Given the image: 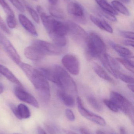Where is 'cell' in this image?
Masks as SVG:
<instances>
[{
  "mask_svg": "<svg viewBox=\"0 0 134 134\" xmlns=\"http://www.w3.org/2000/svg\"><path fill=\"white\" fill-rule=\"evenodd\" d=\"M37 131L38 134H47L45 131L42 128L40 127L38 128Z\"/></svg>",
  "mask_w": 134,
  "mask_h": 134,
  "instance_id": "obj_40",
  "label": "cell"
},
{
  "mask_svg": "<svg viewBox=\"0 0 134 134\" xmlns=\"http://www.w3.org/2000/svg\"><path fill=\"white\" fill-rule=\"evenodd\" d=\"M76 100L79 111L84 118L100 126H104L106 124L105 120L102 117L88 111L84 107L79 97H78Z\"/></svg>",
  "mask_w": 134,
  "mask_h": 134,
  "instance_id": "obj_8",
  "label": "cell"
},
{
  "mask_svg": "<svg viewBox=\"0 0 134 134\" xmlns=\"http://www.w3.org/2000/svg\"><path fill=\"white\" fill-rule=\"evenodd\" d=\"M65 132L66 134H77L76 133H75V132L69 130L66 131Z\"/></svg>",
  "mask_w": 134,
  "mask_h": 134,
  "instance_id": "obj_46",
  "label": "cell"
},
{
  "mask_svg": "<svg viewBox=\"0 0 134 134\" xmlns=\"http://www.w3.org/2000/svg\"><path fill=\"white\" fill-rule=\"evenodd\" d=\"M19 19L20 24L27 31L34 36H37V33L34 26L26 16L20 14L19 15Z\"/></svg>",
  "mask_w": 134,
  "mask_h": 134,
  "instance_id": "obj_15",
  "label": "cell"
},
{
  "mask_svg": "<svg viewBox=\"0 0 134 134\" xmlns=\"http://www.w3.org/2000/svg\"><path fill=\"white\" fill-rule=\"evenodd\" d=\"M88 100L90 104L95 110L98 111H102V106L95 98L93 97H89L88 98Z\"/></svg>",
  "mask_w": 134,
  "mask_h": 134,
  "instance_id": "obj_28",
  "label": "cell"
},
{
  "mask_svg": "<svg viewBox=\"0 0 134 134\" xmlns=\"http://www.w3.org/2000/svg\"><path fill=\"white\" fill-rule=\"evenodd\" d=\"M4 86H3V84L0 82V94L2 93H3V91H4Z\"/></svg>",
  "mask_w": 134,
  "mask_h": 134,
  "instance_id": "obj_43",
  "label": "cell"
},
{
  "mask_svg": "<svg viewBox=\"0 0 134 134\" xmlns=\"http://www.w3.org/2000/svg\"><path fill=\"white\" fill-rule=\"evenodd\" d=\"M68 33L70 34L72 37L78 44L83 45L87 44L88 35L85 30L81 26L72 21H67L65 23Z\"/></svg>",
  "mask_w": 134,
  "mask_h": 134,
  "instance_id": "obj_6",
  "label": "cell"
},
{
  "mask_svg": "<svg viewBox=\"0 0 134 134\" xmlns=\"http://www.w3.org/2000/svg\"><path fill=\"white\" fill-rule=\"evenodd\" d=\"M50 13L53 17L57 19H63L64 18L65 15L63 11L58 7L52 5L49 8Z\"/></svg>",
  "mask_w": 134,
  "mask_h": 134,
  "instance_id": "obj_25",
  "label": "cell"
},
{
  "mask_svg": "<svg viewBox=\"0 0 134 134\" xmlns=\"http://www.w3.org/2000/svg\"><path fill=\"white\" fill-rule=\"evenodd\" d=\"M64 1H68V0H64Z\"/></svg>",
  "mask_w": 134,
  "mask_h": 134,
  "instance_id": "obj_49",
  "label": "cell"
},
{
  "mask_svg": "<svg viewBox=\"0 0 134 134\" xmlns=\"http://www.w3.org/2000/svg\"><path fill=\"white\" fill-rule=\"evenodd\" d=\"M7 23L8 26L11 29L15 28L16 26L17 21L14 15H8L7 16Z\"/></svg>",
  "mask_w": 134,
  "mask_h": 134,
  "instance_id": "obj_32",
  "label": "cell"
},
{
  "mask_svg": "<svg viewBox=\"0 0 134 134\" xmlns=\"http://www.w3.org/2000/svg\"><path fill=\"white\" fill-rule=\"evenodd\" d=\"M14 93L16 97L22 101L28 103L35 108H39V104L35 98L26 91L23 87L17 86L14 88Z\"/></svg>",
  "mask_w": 134,
  "mask_h": 134,
  "instance_id": "obj_13",
  "label": "cell"
},
{
  "mask_svg": "<svg viewBox=\"0 0 134 134\" xmlns=\"http://www.w3.org/2000/svg\"><path fill=\"white\" fill-rule=\"evenodd\" d=\"M120 134H127L126 131L124 128H120Z\"/></svg>",
  "mask_w": 134,
  "mask_h": 134,
  "instance_id": "obj_44",
  "label": "cell"
},
{
  "mask_svg": "<svg viewBox=\"0 0 134 134\" xmlns=\"http://www.w3.org/2000/svg\"><path fill=\"white\" fill-rule=\"evenodd\" d=\"M96 134H106L104 132H103V131H101L100 130H98L97 131V132H96Z\"/></svg>",
  "mask_w": 134,
  "mask_h": 134,
  "instance_id": "obj_47",
  "label": "cell"
},
{
  "mask_svg": "<svg viewBox=\"0 0 134 134\" xmlns=\"http://www.w3.org/2000/svg\"><path fill=\"white\" fill-rule=\"evenodd\" d=\"M0 73L17 86L23 87L22 84L13 73L6 67L0 64Z\"/></svg>",
  "mask_w": 134,
  "mask_h": 134,
  "instance_id": "obj_17",
  "label": "cell"
},
{
  "mask_svg": "<svg viewBox=\"0 0 134 134\" xmlns=\"http://www.w3.org/2000/svg\"><path fill=\"white\" fill-rule=\"evenodd\" d=\"M0 5L2 7L3 10L8 16L14 15L13 11L11 9L9 5L6 3L5 0H0Z\"/></svg>",
  "mask_w": 134,
  "mask_h": 134,
  "instance_id": "obj_29",
  "label": "cell"
},
{
  "mask_svg": "<svg viewBox=\"0 0 134 134\" xmlns=\"http://www.w3.org/2000/svg\"><path fill=\"white\" fill-rule=\"evenodd\" d=\"M111 47L113 48V49L116 51L117 53L120 54L122 57L124 58H133V54L131 52L130 50L122 46L117 44L116 43L111 42L110 43Z\"/></svg>",
  "mask_w": 134,
  "mask_h": 134,
  "instance_id": "obj_19",
  "label": "cell"
},
{
  "mask_svg": "<svg viewBox=\"0 0 134 134\" xmlns=\"http://www.w3.org/2000/svg\"></svg>",
  "mask_w": 134,
  "mask_h": 134,
  "instance_id": "obj_52",
  "label": "cell"
},
{
  "mask_svg": "<svg viewBox=\"0 0 134 134\" xmlns=\"http://www.w3.org/2000/svg\"><path fill=\"white\" fill-rule=\"evenodd\" d=\"M0 44L4 47L11 59L16 64L19 65L21 63L20 57L9 40L1 32Z\"/></svg>",
  "mask_w": 134,
  "mask_h": 134,
  "instance_id": "obj_10",
  "label": "cell"
},
{
  "mask_svg": "<svg viewBox=\"0 0 134 134\" xmlns=\"http://www.w3.org/2000/svg\"><path fill=\"white\" fill-rule=\"evenodd\" d=\"M9 107L12 110V111L13 113L16 117L18 118L20 120L19 113H18V110H17V107L13 104H9Z\"/></svg>",
  "mask_w": 134,
  "mask_h": 134,
  "instance_id": "obj_38",
  "label": "cell"
},
{
  "mask_svg": "<svg viewBox=\"0 0 134 134\" xmlns=\"http://www.w3.org/2000/svg\"><path fill=\"white\" fill-rule=\"evenodd\" d=\"M24 54L28 59L35 61H40L45 56L38 48L33 45L25 48Z\"/></svg>",
  "mask_w": 134,
  "mask_h": 134,
  "instance_id": "obj_14",
  "label": "cell"
},
{
  "mask_svg": "<svg viewBox=\"0 0 134 134\" xmlns=\"http://www.w3.org/2000/svg\"><path fill=\"white\" fill-rule=\"evenodd\" d=\"M17 108L20 120L30 118L31 116L30 111L27 106L24 104H20L18 105Z\"/></svg>",
  "mask_w": 134,
  "mask_h": 134,
  "instance_id": "obj_22",
  "label": "cell"
},
{
  "mask_svg": "<svg viewBox=\"0 0 134 134\" xmlns=\"http://www.w3.org/2000/svg\"></svg>",
  "mask_w": 134,
  "mask_h": 134,
  "instance_id": "obj_51",
  "label": "cell"
},
{
  "mask_svg": "<svg viewBox=\"0 0 134 134\" xmlns=\"http://www.w3.org/2000/svg\"><path fill=\"white\" fill-rule=\"evenodd\" d=\"M128 88L132 92H134V85L133 84H128L127 85Z\"/></svg>",
  "mask_w": 134,
  "mask_h": 134,
  "instance_id": "obj_42",
  "label": "cell"
},
{
  "mask_svg": "<svg viewBox=\"0 0 134 134\" xmlns=\"http://www.w3.org/2000/svg\"><path fill=\"white\" fill-rule=\"evenodd\" d=\"M57 96L64 104L68 107H73L75 104L74 98L68 93L59 90L57 91Z\"/></svg>",
  "mask_w": 134,
  "mask_h": 134,
  "instance_id": "obj_18",
  "label": "cell"
},
{
  "mask_svg": "<svg viewBox=\"0 0 134 134\" xmlns=\"http://www.w3.org/2000/svg\"><path fill=\"white\" fill-rule=\"evenodd\" d=\"M93 68L96 74L104 80L111 83H114V81L111 78V76L106 72V71L102 67L97 64L94 63L93 64Z\"/></svg>",
  "mask_w": 134,
  "mask_h": 134,
  "instance_id": "obj_20",
  "label": "cell"
},
{
  "mask_svg": "<svg viewBox=\"0 0 134 134\" xmlns=\"http://www.w3.org/2000/svg\"><path fill=\"white\" fill-rule=\"evenodd\" d=\"M12 4L21 12H24L25 11L24 7L19 0H9Z\"/></svg>",
  "mask_w": 134,
  "mask_h": 134,
  "instance_id": "obj_34",
  "label": "cell"
},
{
  "mask_svg": "<svg viewBox=\"0 0 134 134\" xmlns=\"http://www.w3.org/2000/svg\"><path fill=\"white\" fill-rule=\"evenodd\" d=\"M116 60L124 66L127 69L133 73L134 66L133 61L129 59L128 58H116Z\"/></svg>",
  "mask_w": 134,
  "mask_h": 134,
  "instance_id": "obj_24",
  "label": "cell"
},
{
  "mask_svg": "<svg viewBox=\"0 0 134 134\" xmlns=\"http://www.w3.org/2000/svg\"><path fill=\"white\" fill-rule=\"evenodd\" d=\"M49 1L52 5H55L56 4L57 2V0H49Z\"/></svg>",
  "mask_w": 134,
  "mask_h": 134,
  "instance_id": "obj_45",
  "label": "cell"
},
{
  "mask_svg": "<svg viewBox=\"0 0 134 134\" xmlns=\"http://www.w3.org/2000/svg\"><path fill=\"white\" fill-rule=\"evenodd\" d=\"M90 18L93 23L101 30L111 34L113 33V29L111 26L104 19L96 17L93 15H90Z\"/></svg>",
  "mask_w": 134,
  "mask_h": 134,
  "instance_id": "obj_16",
  "label": "cell"
},
{
  "mask_svg": "<svg viewBox=\"0 0 134 134\" xmlns=\"http://www.w3.org/2000/svg\"><path fill=\"white\" fill-rule=\"evenodd\" d=\"M34 1H37V0H34Z\"/></svg>",
  "mask_w": 134,
  "mask_h": 134,
  "instance_id": "obj_50",
  "label": "cell"
},
{
  "mask_svg": "<svg viewBox=\"0 0 134 134\" xmlns=\"http://www.w3.org/2000/svg\"><path fill=\"white\" fill-rule=\"evenodd\" d=\"M100 6V9L104 11L111 13L112 15H118L117 11L111 5L109 4L106 0H95Z\"/></svg>",
  "mask_w": 134,
  "mask_h": 134,
  "instance_id": "obj_21",
  "label": "cell"
},
{
  "mask_svg": "<svg viewBox=\"0 0 134 134\" xmlns=\"http://www.w3.org/2000/svg\"><path fill=\"white\" fill-rule=\"evenodd\" d=\"M99 12L100 13L101 15H102L105 18H107V19L111 21H113V22H116L117 21V19L116 16L112 14L111 13L104 11L101 9H100Z\"/></svg>",
  "mask_w": 134,
  "mask_h": 134,
  "instance_id": "obj_33",
  "label": "cell"
},
{
  "mask_svg": "<svg viewBox=\"0 0 134 134\" xmlns=\"http://www.w3.org/2000/svg\"><path fill=\"white\" fill-rule=\"evenodd\" d=\"M116 78L120 79L124 82L128 84H133L134 83V79L133 77L123 74L120 71L117 72Z\"/></svg>",
  "mask_w": 134,
  "mask_h": 134,
  "instance_id": "obj_27",
  "label": "cell"
},
{
  "mask_svg": "<svg viewBox=\"0 0 134 134\" xmlns=\"http://www.w3.org/2000/svg\"><path fill=\"white\" fill-rule=\"evenodd\" d=\"M65 68L72 75H77L80 71V64L77 57L71 54L65 55L61 60Z\"/></svg>",
  "mask_w": 134,
  "mask_h": 134,
  "instance_id": "obj_9",
  "label": "cell"
},
{
  "mask_svg": "<svg viewBox=\"0 0 134 134\" xmlns=\"http://www.w3.org/2000/svg\"><path fill=\"white\" fill-rule=\"evenodd\" d=\"M120 34L124 37L129 38L130 40H134V33L131 31H121L120 32Z\"/></svg>",
  "mask_w": 134,
  "mask_h": 134,
  "instance_id": "obj_36",
  "label": "cell"
},
{
  "mask_svg": "<svg viewBox=\"0 0 134 134\" xmlns=\"http://www.w3.org/2000/svg\"><path fill=\"white\" fill-rule=\"evenodd\" d=\"M87 45L88 52L93 57H100L106 53V47L104 42L94 32L90 33L88 36Z\"/></svg>",
  "mask_w": 134,
  "mask_h": 134,
  "instance_id": "obj_4",
  "label": "cell"
},
{
  "mask_svg": "<svg viewBox=\"0 0 134 134\" xmlns=\"http://www.w3.org/2000/svg\"><path fill=\"white\" fill-rule=\"evenodd\" d=\"M114 8L116 11L126 16H130V13L128 9L121 2L118 1H113L111 2Z\"/></svg>",
  "mask_w": 134,
  "mask_h": 134,
  "instance_id": "obj_23",
  "label": "cell"
},
{
  "mask_svg": "<svg viewBox=\"0 0 134 134\" xmlns=\"http://www.w3.org/2000/svg\"><path fill=\"white\" fill-rule=\"evenodd\" d=\"M123 43L124 44L126 45L134 47V44L133 40H130H130H124V41Z\"/></svg>",
  "mask_w": 134,
  "mask_h": 134,
  "instance_id": "obj_39",
  "label": "cell"
},
{
  "mask_svg": "<svg viewBox=\"0 0 134 134\" xmlns=\"http://www.w3.org/2000/svg\"><path fill=\"white\" fill-rule=\"evenodd\" d=\"M110 97L111 100L115 103L118 109L128 116L133 122V107L130 102L122 94L115 91L111 92Z\"/></svg>",
  "mask_w": 134,
  "mask_h": 134,
  "instance_id": "obj_5",
  "label": "cell"
},
{
  "mask_svg": "<svg viewBox=\"0 0 134 134\" xmlns=\"http://www.w3.org/2000/svg\"><path fill=\"white\" fill-rule=\"evenodd\" d=\"M0 28L6 34H10V31L9 30L8 27L7 26L4 20H3L1 16H0Z\"/></svg>",
  "mask_w": 134,
  "mask_h": 134,
  "instance_id": "obj_37",
  "label": "cell"
},
{
  "mask_svg": "<svg viewBox=\"0 0 134 134\" xmlns=\"http://www.w3.org/2000/svg\"><path fill=\"white\" fill-rule=\"evenodd\" d=\"M65 115L68 119L70 121H74L75 119V116L73 111L69 109H67L65 110Z\"/></svg>",
  "mask_w": 134,
  "mask_h": 134,
  "instance_id": "obj_35",
  "label": "cell"
},
{
  "mask_svg": "<svg viewBox=\"0 0 134 134\" xmlns=\"http://www.w3.org/2000/svg\"><path fill=\"white\" fill-rule=\"evenodd\" d=\"M79 131H80V133L82 134H91L89 131H87L86 130L84 129V128H81L79 130Z\"/></svg>",
  "mask_w": 134,
  "mask_h": 134,
  "instance_id": "obj_41",
  "label": "cell"
},
{
  "mask_svg": "<svg viewBox=\"0 0 134 134\" xmlns=\"http://www.w3.org/2000/svg\"><path fill=\"white\" fill-rule=\"evenodd\" d=\"M104 102L105 105L111 111L114 112H118L119 109L114 102L110 99H105L104 100Z\"/></svg>",
  "mask_w": 134,
  "mask_h": 134,
  "instance_id": "obj_30",
  "label": "cell"
},
{
  "mask_svg": "<svg viewBox=\"0 0 134 134\" xmlns=\"http://www.w3.org/2000/svg\"><path fill=\"white\" fill-rule=\"evenodd\" d=\"M32 45L38 48L45 55H60L62 52L61 47L42 40H34Z\"/></svg>",
  "mask_w": 134,
  "mask_h": 134,
  "instance_id": "obj_7",
  "label": "cell"
},
{
  "mask_svg": "<svg viewBox=\"0 0 134 134\" xmlns=\"http://www.w3.org/2000/svg\"><path fill=\"white\" fill-rule=\"evenodd\" d=\"M26 8L28 11L29 12L31 16L33 18V20H34L35 22L37 23H39L40 19H39L38 14H37V12L34 9L28 5L26 6Z\"/></svg>",
  "mask_w": 134,
  "mask_h": 134,
  "instance_id": "obj_31",
  "label": "cell"
},
{
  "mask_svg": "<svg viewBox=\"0 0 134 134\" xmlns=\"http://www.w3.org/2000/svg\"><path fill=\"white\" fill-rule=\"evenodd\" d=\"M45 128L49 134H61L60 130L55 124L50 122L44 124Z\"/></svg>",
  "mask_w": 134,
  "mask_h": 134,
  "instance_id": "obj_26",
  "label": "cell"
},
{
  "mask_svg": "<svg viewBox=\"0 0 134 134\" xmlns=\"http://www.w3.org/2000/svg\"><path fill=\"white\" fill-rule=\"evenodd\" d=\"M19 65L34 87L42 102L47 104L51 94L49 84L46 78L39 70L29 64L21 62Z\"/></svg>",
  "mask_w": 134,
  "mask_h": 134,
  "instance_id": "obj_1",
  "label": "cell"
},
{
  "mask_svg": "<svg viewBox=\"0 0 134 134\" xmlns=\"http://www.w3.org/2000/svg\"><path fill=\"white\" fill-rule=\"evenodd\" d=\"M104 67L112 75L116 78L117 72H119L120 66L118 61L106 53L100 57Z\"/></svg>",
  "mask_w": 134,
  "mask_h": 134,
  "instance_id": "obj_12",
  "label": "cell"
},
{
  "mask_svg": "<svg viewBox=\"0 0 134 134\" xmlns=\"http://www.w3.org/2000/svg\"><path fill=\"white\" fill-rule=\"evenodd\" d=\"M67 10L68 13L78 23L82 24L86 23L83 8L79 4L76 2H70L67 6Z\"/></svg>",
  "mask_w": 134,
  "mask_h": 134,
  "instance_id": "obj_11",
  "label": "cell"
},
{
  "mask_svg": "<svg viewBox=\"0 0 134 134\" xmlns=\"http://www.w3.org/2000/svg\"><path fill=\"white\" fill-rule=\"evenodd\" d=\"M42 24L54 44L60 47L67 44L68 34L66 24L46 15L44 11L39 13Z\"/></svg>",
  "mask_w": 134,
  "mask_h": 134,
  "instance_id": "obj_2",
  "label": "cell"
},
{
  "mask_svg": "<svg viewBox=\"0 0 134 134\" xmlns=\"http://www.w3.org/2000/svg\"><path fill=\"white\" fill-rule=\"evenodd\" d=\"M53 68L56 76L55 84L67 93H77V86L67 71L58 65H55Z\"/></svg>",
  "mask_w": 134,
  "mask_h": 134,
  "instance_id": "obj_3",
  "label": "cell"
},
{
  "mask_svg": "<svg viewBox=\"0 0 134 134\" xmlns=\"http://www.w3.org/2000/svg\"><path fill=\"white\" fill-rule=\"evenodd\" d=\"M122 1L123 2H125V3H128L130 2V0H120Z\"/></svg>",
  "mask_w": 134,
  "mask_h": 134,
  "instance_id": "obj_48",
  "label": "cell"
}]
</instances>
